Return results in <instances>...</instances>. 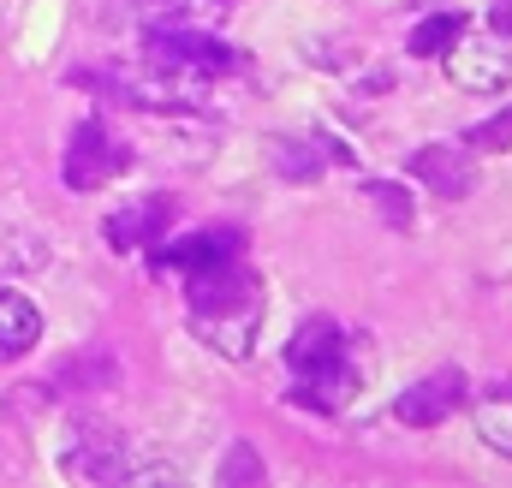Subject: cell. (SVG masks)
Wrapping results in <instances>:
<instances>
[{"label": "cell", "instance_id": "6da1fadb", "mask_svg": "<svg viewBox=\"0 0 512 488\" xmlns=\"http://www.w3.org/2000/svg\"><path fill=\"white\" fill-rule=\"evenodd\" d=\"M185 280V298H191V328L227 352V358H251L256 340V316H262V280L239 256H215V262H197Z\"/></svg>", "mask_w": 512, "mask_h": 488}, {"label": "cell", "instance_id": "7a4b0ae2", "mask_svg": "<svg viewBox=\"0 0 512 488\" xmlns=\"http://www.w3.org/2000/svg\"><path fill=\"white\" fill-rule=\"evenodd\" d=\"M126 167H131V143H126V137H114L102 114H84V120L72 125L66 167H60L66 191H102V185H108V179H120Z\"/></svg>", "mask_w": 512, "mask_h": 488}, {"label": "cell", "instance_id": "3957f363", "mask_svg": "<svg viewBox=\"0 0 512 488\" xmlns=\"http://www.w3.org/2000/svg\"><path fill=\"white\" fill-rule=\"evenodd\" d=\"M447 78L459 84V90H471V96H495V90H507L512 84V42L507 36H453L447 42Z\"/></svg>", "mask_w": 512, "mask_h": 488}, {"label": "cell", "instance_id": "277c9868", "mask_svg": "<svg viewBox=\"0 0 512 488\" xmlns=\"http://www.w3.org/2000/svg\"><path fill=\"white\" fill-rule=\"evenodd\" d=\"M126 465H131L126 435H114L108 423H78L66 453H60L66 483H126Z\"/></svg>", "mask_w": 512, "mask_h": 488}, {"label": "cell", "instance_id": "5b68a950", "mask_svg": "<svg viewBox=\"0 0 512 488\" xmlns=\"http://www.w3.org/2000/svg\"><path fill=\"white\" fill-rule=\"evenodd\" d=\"M143 60L155 66H179V72H197V78H215V72H233L239 54L191 24H167V30H143Z\"/></svg>", "mask_w": 512, "mask_h": 488}, {"label": "cell", "instance_id": "8992f818", "mask_svg": "<svg viewBox=\"0 0 512 488\" xmlns=\"http://www.w3.org/2000/svg\"><path fill=\"white\" fill-rule=\"evenodd\" d=\"M465 399H471L465 369H429L423 381H411V387L393 399V417L411 423V429H435V423H447Z\"/></svg>", "mask_w": 512, "mask_h": 488}, {"label": "cell", "instance_id": "52a82bcc", "mask_svg": "<svg viewBox=\"0 0 512 488\" xmlns=\"http://www.w3.org/2000/svg\"><path fill=\"white\" fill-rule=\"evenodd\" d=\"M167 227H173V197L167 191H149V197H137V203L114 209L102 221V239L126 256V250H149L155 239H167Z\"/></svg>", "mask_w": 512, "mask_h": 488}, {"label": "cell", "instance_id": "ba28073f", "mask_svg": "<svg viewBox=\"0 0 512 488\" xmlns=\"http://www.w3.org/2000/svg\"><path fill=\"white\" fill-rule=\"evenodd\" d=\"M405 173H411L417 185H429L435 197H447V203H459V197L477 191V167H471L453 143H423V149H411V155H405Z\"/></svg>", "mask_w": 512, "mask_h": 488}, {"label": "cell", "instance_id": "9c48e42d", "mask_svg": "<svg viewBox=\"0 0 512 488\" xmlns=\"http://www.w3.org/2000/svg\"><path fill=\"white\" fill-rule=\"evenodd\" d=\"M358 387H364V369L352 364L346 352L328 358V364H316V369H304V375H292V399L304 411H346Z\"/></svg>", "mask_w": 512, "mask_h": 488}, {"label": "cell", "instance_id": "30bf717a", "mask_svg": "<svg viewBox=\"0 0 512 488\" xmlns=\"http://www.w3.org/2000/svg\"><path fill=\"white\" fill-rule=\"evenodd\" d=\"M239 233L233 227H209V233H191V239H179V244H167V239H155L149 250H155V274H191L197 262H215V256H239Z\"/></svg>", "mask_w": 512, "mask_h": 488}, {"label": "cell", "instance_id": "8fae6325", "mask_svg": "<svg viewBox=\"0 0 512 488\" xmlns=\"http://www.w3.org/2000/svg\"><path fill=\"white\" fill-rule=\"evenodd\" d=\"M340 352H346L340 322H334V316H304V322L292 328V340H286V369L304 375V369L328 364V358H340Z\"/></svg>", "mask_w": 512, "mask_h": 488}, {"label": "cell", "instance_id": "7c38bea8", "mask_svg": "<svg viewBox=\"0 0 512 488\" xmlns=\"http://www.w3.org/2000/svg\"><path fill=\"white\" fill-rule=\"evenodd\" d=\"M36 340H42V310H36L24 292L0 286V369L18 364Z\"/></svg>", "mask_w": 512, "mask_h": 488}, {"label": "cell", "instance_id": "4fadbf2b", "mask_svg": "<svg viewBox=\"0 0 512 488\" xmlns=\"http://www.w3.org/2000/svg\"><path fill=\"white\" fill-rule=\"evenodd\" d=\"M477 441L489 447V453H501L512 459V387H489L483 399H477Z\"/></svg>", "mask_w": 512, "mask_h": 488}, {"label": "cell", "instance_id": "5bb4252c", "mask_svg": "<svg viewBox=\"0 0 512 488\" xmlns=\"http://www.w3.org/2000/svg\"><path fill=\"white\" fill-rule=\"evenodd\" d=\"M459 30H465V18H459V12H429V18L411 30V54H417V60H441V54H447V42H453Z\"/></svg>", "mask_w": 512, "mask_h": 488}, {"label": "cell", "instance_id": "9a60e30c", "mask_svg": "<svg viewBox=\"0 0 512 488\" xmlns=\"http://www.w3.org/2000/svg\"><path fill=\"white\" fill-rule=\"evenodd\" d=\"M274 173H280V179H316V173H322L316 143H304V137H274Z\"/></svg>", "mask_w": 512, "mask_h": 488}, {"label": "cell", "instance_id": "2e32d148", "mask_svg": "<svg viewBox=\"0 0 512 488\" xmlns=\"http://www.w3.org/2000/svg\"><path fill=\"white\" fill-rule=\"evenodd\" d=\"M465 149H471V155H507L512 149V102L495 114V120L471 125V131H465Z\"/></svg>", "mask_w": 512, "mask_h": 488}, {"label": "cell", "instance_id": "e0dca14e", "mask_svg": "<svg viewBox=\"0 0 512 488\" xmlns=\"http://www.w3.org/2000/svg\"><path fill=\"white\" fill-rule=\"evenodd\" d=\"M364 197L382 209L393 227H411V191H399V185H387V179H364Z\"/></svg>", "mask_w": 512, "mask_h": 488}, {"label": "cell", "instance_id": "ac0fdd59", "mask_svg": "<svg viewBox=\"0 0 512 488\" xmlns=\"http://www.w3.org/2000/svg\"><path fill=\"white\" fill-rule=\"evenodd\" d=\"M233 483H262V459H256L251 441H233V453L221 465V488H233Z\"/></svg>", "mask_w": 512, "mask_h": 488}, {"label": "cell", "instance_id": "d6986e66", "mask_svg": "<svg viewBox=\"0 0 512 488\" xmlns=\"http://www.w3.org/2000/svg\"><path fill=\"white\" fill-rule=\"evenodd\" d=\"M489 24H495V36L512 42V0H489Z\"/></svg>", "mask_w": 512, "mask_h": 488}, {"label": "cell", "instance_id": "ffe728a7", "mask_svg": "<svg viewBox=\"0 0 512 488\" xmlns=\"http://www.w3.org/2000/svg\"><path fill=\"white\" fill-rule=\"evenodd\" d=\"M221 6H227V0H221Z\"/></svg>", "mask_w": 512, "mask_h": 488}]
</instances>
